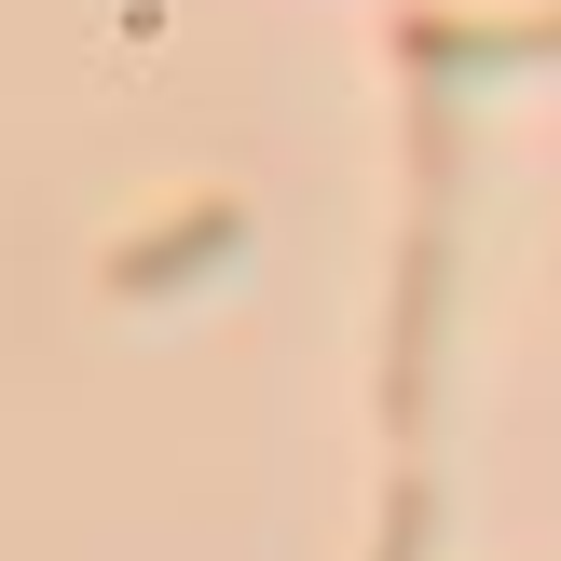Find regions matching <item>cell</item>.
Wrapping results in <instances>:
<instances>
[{
  "label": "cell",
  "mask_w": 561,
  "mask_h": 561,
  "mask_svg": "<svg viewBox=\"0 0 561 561\" xmlns=\"http://www.w3.org/2000/svg\"><path fill=\"white\" fill-rule=\"evenodd\" d=\"M233 247H247V206L206 192V206H179V219H151V233L110 247V301H164V288H192V274H219Z\"/></svg>",
  "instance_id": "7a4b0ae2"
},
{
  "label": "cell",
  "mask_w": 561,
  "mask_h": 561,
  "mask_svg": "<svg viewBox=\"0 0 561 561\" xmlns=\"http://www.w3.org/2000/svg\"><path fill=\"white\" fill-rule=\"evenodd\" d=\"M561 55V0L548 14H398V69L453 82V69H548Z\"/></svg>",
  "instance_id": "6da1fadb"
},
{
  "label": "cell",
  "mask_w": 561,
  "mask_h": 561,
  "mask_svg": "<svg viewBox=\"0 0 561 561\" xmlns=\"http://www.w3.org/2000/svg\"><path fill=\"white\" fill-rule=\"evenodd\" d=\"M425 535H438V493L398 480V493H383V548H370V561H425Z\"/></svg>",
  "instance_id": "3957f363"
}]
</instances>
